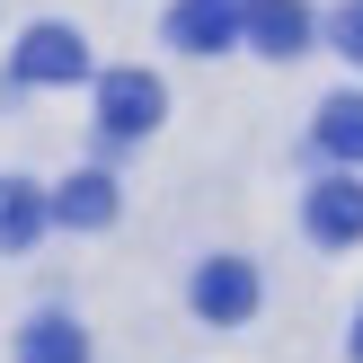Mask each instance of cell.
Segmentation results:
<instances>
[{"label":"cell","instance_id":"obj_1","mask_svg":"<svg viewBox=\"0 0 363 363\" xmlns=\"http://www.w3.org/2000/svg\"><path fill=\"white\" fill-rule=\"evenodd\" d=\"M160 116H169V89H160L151 71H106V80H98V124L116 142H142Z\"/></svg>","mask_w":363,"mask_h":363},{"label":"cell","instance_id":"obj_2","mask_svg":"<svg viewBox=\"0 0 363 363\" xmlns=\"http://www.w3.org/2000/svg\"><path fill=\"white\" fill-rule=\"evenodd\" d=\"M9 71L18 80H35V89H62V80H89V45H80V27H27L18 35V53H9Z\"/></svg>","mask_w":363,"mask_h":363},{"label":"cell","instance_id":"obj_3","mask_svg":"<svg viewBox=\"0 0 363 363\" xmlns=\"http://www.w3.org/2000/svg\"><path fill=\"white\" fill-rule=\"evenodd\" d=\"M257 266L248 257H204L195 266V311L213 319V328H240V319H257Z\"/></svg>","mask_w":363,"mask_h":363},{"label":"cell","instance_id":"obj_4","mask_svg":"<svg viewBox=\"0 0 363 363\" xmlns=\"http://www.w3.org/2000/svg\"><path fill=\"white\" fill-rule=\"evenodd\" d=\"M240 35L257 53H275V62H293V53L311 45V0H248V9H240Z\"/></svg>","mask_w":363,"mask_h":363},{"label":"cell","instance_id":"obj_5","mask_svg":"<svg viewBox=\"0 0 363 363\" xmlns=\"http://www.w3.org/2000/svg\"><path fill=\"white\" fill-rule=\"evenodd\" d=\"M301 222H311L319 248H354V240H363V186H354V177H319Z\"/></svg>","mask_w":363,"mask_h":363},{"label":"cell","instance_id":"obj_6","mask_svg":"<svg viewBox=\"0 0 363 363\" xmlns=\"http://www.w3.org/2000/svg\"><path fill=\"white\" fill-rule=\"evenodd\" d=\"M230 35H240V9L230 0H177L169 9V45L177 53H222Z\"/></svg>","mask_w":363,"mask_h":363},{"label":"cell","instance_id":"obj_7","mask_svg":"<svg viewBox=\"0 0 363 363\" xmlns=\"http://www.w3.org/2000/svg\"><path fill=\"white\" fill-rule=\"evenodd\" d=\"M53 222H71V230H106V222H116V177H106V169L62 177V186H53Z\"/></svg>","mask_w":363,"mask_h":363},{"label":"cell","instance_id":"obj_8","mask_svg":"<svg viewBox=\"0 0 363 363\" xmlns=\"http://www.w3.org/2000/svg\"><path fill=\"white\" fill-rule=\"evenodd\" d=\"M45 222H53V195L35 177H0V248H35Z\"/></svg>","mask_w":363,"mask_h":363},{"label":"cell","instance_id":"obj_9","mask_svg":"<svg viewBox=\"0 0 363 363\" xmlns=\"http://www.w3.org/2000/svg\"><path fill=\"white\" fill-rule=\"evenodd\" d=\"M18 363H89V337H80V319H62V311L27 319V328H18Z\"/></svg>","mask_w":363,"mask_h":363},{"label":"cell","instance_id":"obj_10","mask_svg":"<svg viewBox=\"0 0 363 363\" xmlns=\"http://www.w3.org/2000/svg\"><path fill=\"white\" fill-rule=\"evenodd\" d=\"M319 151L328 160H363V98H328L319 106Z\"/></svg>","mask_w":363,"mask_h":363},{"label":"cell","instance_id":"obj_11","mask_svg":"<svg viewBox=\"0 0 363 363\" xmlns=\"http://www.w3.org/2000/svg\"><path fill=\"white\" fill-rule=\"evenodd\" d=\"M328 35H337V53H346V62H363V0H346V9L328 18Z\"/></svg>","mask_w":363,"mask_h":363},{"label":"cell","instance_id":"obj_12","mask_svg":"<svg viewBox=\"0 0 363 363\" xmlns=\"http://www.w3.org/2000/svg\"><path fill=\"white\" fill-rule=\"evenodd\" d=\"M354 363H363V319H354Z\"/></svg>","mask_w":363,"mask_h":363}]
</instances>
